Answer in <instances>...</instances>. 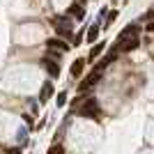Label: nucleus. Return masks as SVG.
I'll use <instances>...</instances> for the list:
<instances>
[{"instance_id": "obj_1", "label": "nucleus", "mask_w": 154, "mask_h": 154, "mask_svg": "<svg viewBox=\"0 0 154 154\" xmlns=\"http://www.w3.org/2000/svg\"><path fill=\"white\" fill-rule=\"evenodd\" d=\"M76 113H78V115H83V117H99V106H97L94 99H88L85 106H83V108H78Z\"/></svg>"}, {"instance_id": "obj_2", "label": "nucleus", "mask_w": 154, "mask_h": 154, "mask_svg": "<svg viewBox=\"0 0 154 154\" xmlns=\"http://www.w3.org/2000/svg\"><path fill=\"white\" fill-rule=\"evenodd\" d=\"M99 81H101V74H99V71H92V74H88V76H85V81L78 85L81 94H83V92H90V88H92L94 83H99Z\"/></svg>"}, {"instance_id": "obj_3", "label": "nucleus", "mask_w": 154, "mask_h": 154, "mask_svg": "<svg viewBox=\"0 0 154 154\" xmlns=\"http://www.w3.org/2000/svg\"><path fill=\"white\" fill-rule=\"evenodd\" d=\"M53 23H55V28H58V35H62V37H69V32H71V21H69V19L55 16V19H53Z\"/></svg>"}, {"instance_id": "obj_4", "label": "nucleus", "mask_w": 154, "mask_h": 154, "mask_svg": "<svg viewBox=\"0 0 154 154\" xmlns=\"http://www.w3.org/2000/svg\"><path fill=\"white\" fill-rule=\"evenodd\" d=\"M138 37H129V39H122V42H117V51L120 53H129L134 51V48H138Z\"/></svg>"}, {"instance_id": "obj_5", "label": "nucleus", "mask_w": 154, "mask_h": 154, "mask_svg": "<svg viewBox=\"0 0 154 154\" xmlns=\"http://www.w3.org/2000/svg\"><path fill=\"white\" fill-rule=\"evenodd\" d=\"M46 46L51 48V51H69V44L64 42V39H55V37H51V39H46Z\"/></svg>"}, {"instance_id": "obj_6", "label": "nucleus", "mask_w": 154, "mask_h": 154, "mask_svg": "<svg viewBox=\"0 0 154 154\" xmlns=\"http://www.w3.org/2000/svg\"><path fill=\"white\" fill-rule=\"evenodd\" d=\"M42 64H44V67H46V71L51 74V78H58V74H60V64L55 62V60L44 58V60H42Z\"/></svg>"}, {"instance_id": "obj_7", "label": "nucleus", "mask_w": 154, "mask_h": 154, "mask_svg": "<svg viewBox=\"0 0 154 154\" xmlns=\"http://www.w3.org/2000/svg\"><path fill=\"white\" fill-rule=\"evenodd\" d=\"M51 97H53V83H44V85H42V92H39V101L46 103Z\"/></svg>"}, {"instance_id": "obj_8", "label": "nucleus", "mask_w": 154, "mask_h": 154, "mask_svg": "<svg viewBox=\"0 0 154 154\" xmlns=\"http://www.w3.org/2000/svg\"><path fill=\"white\" fill-rule=\"evenodd\" d=\"M138 23H131V26H127L122 30V35H120V39H129V37H138Z\"/></svg>"}, {"instance_id": "obj_9", "label": "nucleus", "mask_w": 154, "mask_h": 154, "mask_svg": "<svg viewBox=\"0 0 154 154\" xmlns=\"http://www.w3.org/2000/svg\"><path fill=\"white\" fill-rule=\"evenodd\" d=\"M67 14H69V16H74V19H78V21L85 19V9H83L81 5H71L69 9H67Z\"/></svg>"}, {"instance_id": "obj_10", "label": "nucleus", "mask_w": 154, "mask_h": 154, "mask_svg": "<svg viewBox=\"0 0 154 154\" xmlns=\"http://www.w3.org/2000/svg\"><path fill=\"white\" fill-rule=\"evenodd\" d=\"M83 69H85V60H83V58H78V60H74V62H71V76H81V74H83Z\"/></svg>"}, {"instance_id": "obj_11", "label": "nucleus", "mask_w": 154, "mask_h": 154, "mask_svg": "<svg viewBox=\"0 0 154 154\" xmlns=\"http://www.w3.org/2000/svg\"><path fill=\"white\" fill-rule=\"evenodd\" d=\"M103 48H106L103 42H101V44H94V46H92V51H90V60H97V58H99V53H101Z\"/></svg>"}, {"instance_id": "obj_12", "label": "nucleus", "mask_w": 154, "mask_h": 154, "mask_svg": "<svg viewBox=\"0 0 154 154\" xmlns=\"http://www.w3.org/2000/svg\"><path fill=\"white\" fill-rule=\"evenodd\" d=\"M97 37H99V26H92L88 30V42H97Z\"/></svg>"}, {"instance_id": "obj_13", "label": "nucleus", "mask_w": 154, "mask_h": 154, "mask_svg": "<svg viewBox=\"0 0 154 154\" xmlns=\"http://www.w3.org/2000/svg\"><path fill=\"white\" fill-rule=\"evenodd\" d=\"M46 154H64V145H53Z\"/></svg>"}, {"instance_id": "obj_14", "label": "nucleus", "mask_w": 154, "mask_h": 154, "mask_svg": "<svg viewBox=\"0 0 154 154\" xmlns=\"http://www.w3.org/2000/svg\"><path fill=\"white\" fill-rule=\"evenodd\" d=\"M67 103V92H60L58 94V106H64Z\"/></svg>"}, {"instance_id": "obj_15", "label": "nucleus", "mask_w": 154, "mask_h": 154, "mask_svg": "<svg viewBox=\"0 0 154 154\" xmlns=\"http://www.w3.org/2000/svg\"><path fill=\"white\" fill-rule=\"evenodd\" d=\"M81 42H83V32H78L76 37H74V46H78V44H81Z\"/></svg>"}, {"instance_id": "obj_16", "label": "nucleus", "mask_w": 154, "mask_h": 154, "mask_svg": "<svg viewBox=\"0 0 154 154\" xmlns=\"http://www.w3.org/2000/svg\"><path fill=\"white\" fill-rule=\"evenodd\" d=\"M48 58H51V60H58L60 58V51H48Z\"/></svg>"}, {"instance_id": "obj_17", "label": "nucleus", "mask_w": 154, "mask_h": 154, "mask_svg": "<svg viewBox=\"0 0 154 154\" xmlns=\"http://www.w3.org/2000/svg\"><path fill=\"white\" fill-rule=\"evenodd\" d=\"M23 120L28 122V127H32V117H30V115H23ZM32 129H35V127H32Z\"/></svg>"}, {"instance_id": "obj_18", "label": "nucleus", "mask_w": 154, "mask_h": 154, "mask_svg": "<svg viewBox=\"0 0 154 154\" xmlns=\"http://www.w3.org/2000/svg\"><path fill=\"white\" fill-rule=\"evenodd\" d=\"M147 32H154V23H149V26H147Z\"/></svg>"}, {"instance_id": "obj_19", "label": "nucleus", "mask_w": 154, "mask_h": 154, "mask_svg": "<svg viewBox=\"0 0 154 154\" xmlns=\"http://www.w3.org/2000/svg\"><path fill=\"white\" fill-rule=\"evenodd\" d=\"M9 154H21V152H19L16 147H14V149H9Z\"/></svg>"}]
</instances>
